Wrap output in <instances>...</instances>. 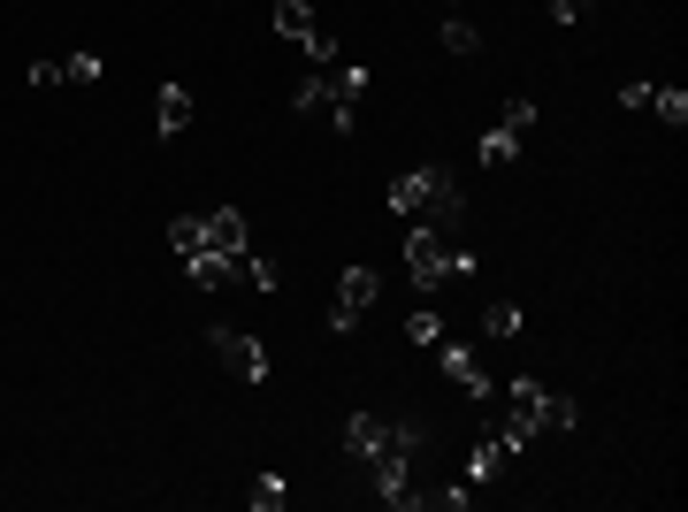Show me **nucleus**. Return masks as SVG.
Wrapping results in <instances>:
<instances>
[{
  "label": "nucleus",
  "instance_id": "24",
  "mask_svg": "<svg viewBox=\"0 0 688 512\" xmlns=\"http://www.w3.org/2000/svg\"><path fill=\"white\" fill-rule=\"evenodd\" d=\"M444 54H482V31H475L467 15H452V23H444Z\"/></svg>",
  "mask_w": 688,
  "mask_h": 512
},
{
  "label": "nucleus",
  "instance_id": "27",
  "mask_svg": "<svg viewBox=\"0 0 688 512\" xmlns=\"http://www.w3.org/2000/svg\"><path fill=\"white\" fill-rule=\"evenodd\" d=\"M498 123H506V131H520V138H528V131H535V100H506V115H498Z\"/></svg>",
  "mask_w": 688,
  "mask_h": 512
},
{
  "label": "nucleus",
  "instance_id": "2",
  "mask_svg": "<svg viewBox=\"0 0 688 512\" xmlns=\"http://www.w3.org/2000/svg\"><path fill=\"white\" fill-rule=\"evenodd\" d=\"M406 276H413V291H444V283H467L475 276V253L452 245V237H436L429 222H413L406 230Z\"/></svg>",
  "mask_w": 688,
  "mask_h": 512
},
{
  "label": "nucleus",
  "instance_id": "6",
  "mask_svg": "<svg viewBox=\"0 0 688 512\" xmlns=\"http://www.w3.org/2000/svg\"><path fill=\"white\" fill-rule=\"evenodd\" d=\"M375 299H382V276H375V268H344L337 276V307H330V330H359V314H367V307H375Z\"/></svg>",
  "mask_w": 688,
  "mask_h": 512
},
{
  "label": "nucleus",
  "instance_id": "4",
  "mask_svg": "<svg viewBox=\"0 0 688 512\" xmlns=\"http://www.w3.org/2000/svg\"><path fill=\"white\" fill-rule=\"evenodd\" d=\"M344 452H352L359 467H375V459H413V452L398 444V421H375V413H352V421H344Z\"/></svg>",
  "mask_w": 688,
  "mask_h": 512
},
{
  "label": "nucleus",
  "instance_id": "7",
  "mask_svg": "<svg viewBox=\"0 0 688 512\" xmlns=\"http://www.w3.org/2000/svg\"><path fill=\"white\" fill-rule=\"evenodd\" d=\"M436 359H444V375L467 390V398H490V367L475 359V344H459V337H444L436 344Z\"/></svg>",
  "mask_w": 688,
  "mask_h": 512
},
{
  "label": "nucleus",
  "instance_id": "30",
  "mask_svg": "<svg viewBox=\"0 0 688 512\" xmlns=\"http://www.w3.org/2000/svg\"><path fill=\"white\" fill-rule=\"evenodd\" d=\"M581 15V0H551V23H574Z\"/></svg>",
  "mask_w": 688,
  "mask_h": 512
},
{
  "label": "nucleus",
  "instance_id": "10",
  "mask_svg": "<svg viewBox=\"0 0 688 512\" xmlns=\"http://www.w3.org/2000/svg\"><path fill=\"white\" fill-rule=\"evenodd\" d=\"M184 276H191V291H230V283H237V260H230V253H207V245H199V253L184 260Z\"/></svg>",
  "mask_w": 688,
  "mask_h": 512
},
{
  "label": "nucleus",
  "instance_id": "8",
  "mask_svg": "<svg viewBox=\"0 0 688 512\" xmlns=\"http://www.w3.org/2000/svg\"><path fill=\"white\" fill-rule=\"evenodd\" d=\"M207 253H230V260H245V253H253L245 207H214V214H207Z\"/></svg>",
  "mask_w": 688,
  "mask_h": 512
},
{
  "label": "nucleus",
  "instance_id": "13",
  "mask_svg": "<svg viewBox=\"0 0 688 512\" xmlns=\"http://www.w3.org/2000/svg\"><path fill=\"white\" fill-rule=\"evenodd\" d=\"M566 428H581V398L543 390V436H566Z\"/></svg>",
  "mask_w": 688,
  "mask_h": 512
},
{
  "label": "nucleus",
  "instance_id": "28",
  "mask_svg": "<svg viewBox=\"0 0 688 512\" xmlns=\"http://www.w3.org/2000/svg\"><path fill=\"white\" fill-rule=\"evenodd\" d=\"M62 85V62H31V92H54Z\"/></svg>",
  "mask_w": 688,
  "mask_h": 512
},
{
  "label": "nucleus",
  "instance_id": "20",
  "mask_svg": "<svg viewBox=\"0 0 688 512\" xmlns=\"http://www.w3.org/2000/svg\"><path fill=\"white\" fill-rule=\"evenodd\" d=\"M100 77H108V62H100V54H92V46H85V54H69V62H62V85H100Z\"/></svg>",
  "mask_w": 688,
  "mask_h": 512
},
{
  "label": "nucleus",
  "instance_id": "18",
  "mask_svg": "<svg viewBox=\"0 0 688 512\" xmlns=\"http://www.w3.org/2000/svg\"><path fill=\"white\" fill-rule=\"evenodd\" d=\"M520 322H528V314H520L513 299H498V307H482V337H520Z\"/></svg>",
  "mask_w": 688,
  "mask_h": 512
},
{
  "label": "nucleus",
  "instance_id": "14",
  "mask_svg": "<svg viewBox=\"0 0 688 512\" xmlns=\"http://www.w3.org/2000/svg\"><path fill=\"white\" fill-rule=\"evenodd\" d=\"M520 146H528V138H520V131H506V123H490V131H482V162H490V169L520 162Z\"/></svg>",
  "mask_w": 688,
  "mask_h": 512
},
{
  "label": "nucleus",
  "instance_id": "5",
  "mask_svg": "<svg viewBox=\"0 0 688 512\" xmlns=\"http://www.w3.org/2000/svg\"><path fill=\"white\" fill-rule=\"evenodd\" d=\"M207 352H214L237 382H268V344H260V337H245V330H222V322H214V330H207Z\"/></svg>",
  "mask_w": 688,
  "mask_h": 512
},
{
  "label": "nucleus",
  "instance_id": "11",
  "mask_svg": "<svg viewBox=\"0 0 688 512\" xmlns=\"http://www.w3.org/2000/svg\"><path fill=\"white\" fill-rule=\"evenodd\" d=\"M506 467H513V452H506L498 436H482V444L467 452V482H475V490H490V482H498Z\"/></svg>",
  "mask_w": 688,
  "mask_h": 512
},
{
  "label": "nucleus",
  "instance_id": "3",
  "mask_svg": "<svg viewBox=\"0 0 688 512\" xmlns=\"http://www.w3.org/2000/svg\"><path fill=\"white\" fill-rule=\"evenodd\" d=\"M359 108H367V69H359V62H337V69H330V100H322V115H330L337 138L359 131Z\"/></svg>",
  "mask_w": 688,
  "mask_h": 512
},
{
  "label": "nucleus",
  "instance_id": "16",
  "mask_svg": "<svg viewBox=\"0 0 688 512\" xmlns=\"http://www.w3.org/2000/svg\"><path fill=\"white\" fill-rule=\"evenodd\" d=\"M314 31V0H276V38H307Z\"/></svg>",
  "mask_w": 688,
  "mask_h": 512
},
{
  "label": "nucleus",
  "instance_id": "15",
  "mask_svg": "<svg viewBox=\"0 0 688 512\" xmlns=\"http://www.w3.org/2000/svg\"><path fill=\"white\" fill-rule=\"evenodd\" d=\"M406 337L421 344V352H436L452 330H444V314H436V307H413V314H406Z\"/></svg>",
  "mask_w": 688,
  "mask_h": 512
},
{
  "label": "nucleus",
  "instance_id": "17",
  "mask_svg": "<svg viewBox=\"0 0 688 512\" xmlns=\"http://www.w3.org/2000/svg\"><path fill=\"white\" fill-rule=\"evenodd\" d=\"M169 245H176V260H191V253L207 245V214H176V222H169Z\"/></svg>",
  "mask_w": 688,
  "mask_h": 512
},
{
  "label": "nucleus",
  "instance_id": "9",
  "mask_svg": "<svg viewBox=\"0 0 688 512\" xmlns=\"http://www.w3.org/2000/svg\"><path fill=\"white\" fill-rule=\"evenodd\" d=\"M375 498L390 512H413L421 490H413V459H375Z\"/></svg>",
  "mask_w": 688,
  "mask_h": 512
},
{
  "label": "nucleus",
  "instance_id": "23",
  "mask_svg": "<svg viewBox=\"0 0 688 512\" xmlns=\"http://www.w3.org/2000/svg\"><path fill=\"white\" fill-rule=\"evenodd\" d=\"M421 505H436V512H467V505H475V482H444V490H421Z\"/></svg>",
  "mask_w": 688,
  "mask_h": 512
},
{
  "label": "nucleus",
  "instance_id": "31",
  "mask_svg": "<svg viewBox=\"0 0 688 512\" xmlns=\"http://www.w3.org/2000/svg\"><path fill=\"white\" fill-rule=\"evenodd\" d=\"M581 8H589V0H581Z\"/></svg>",
  "mask_w": 688,
  "mask_h": 512
},
{
  "label": "nucleus",
  "instance_id": "1",
  "mask_svg": "<svg viewBox=\"0 0 688 512\" xmlns=\"http://www.w3.org/2000/svg\"><path fill=\"white\" fill-rule=\"evenodd\" d=\"M390 214L429 222L436 237H452V230L467 222V191H459L452 169H406V176H390Z\"/></svg>",
  "mask_w": 688,
  "mask_h": 512
},
{
  "label": "nucleus",
  "instance_id": "12",
  "mask_svg": "<svg viewBox=\"0 0 688 512\" xmlns=\"http://www.w3.org/2000/svg\"><path fill=\"white\" fill-rule=\"evenodd\" d=\"M184 123H191V92H184V85H162V100H154V131H162V138H184Z\"/></svg>",
  "mask_w": 688,
  "mask_h": 512
},
{
  "label": "nucleus",
  "instance_id": "29",
  "mask_svg": "<svg viewBox=\"0 0 688 512\" xmlns=\"http://www.w3.org/2000/svg\"><path fill=\"white\" fill-rule=\"evenodd\" d=\"M651 92H658V85H643V77H628V85H620V108H651Z\"/></svg>",
  "mask_w": 688,
  "mask_h": 512
},
{
  "label": "nucleus",
  "instance_id": "19",
  "mask_svg": "<svg viewBox=\"0 0 688 512\" xmlns=\"http://www.w3.org/2000/svg\"><path fill=\"white\" fill-rule=\"evenodd\" d=\"M245 498H253V512H284V505H291V482H284V475H260Z\"/></svg>",
  "mask_w": 688,
  "mask_h": 512
},
{
  "label": "nucleus",
  "instance_id": "25",
  "mask_svg": "<svg viewBox=\"0 0 688 512\" xmlns=\"http://www.w3.org/2000/svg\"><path fill=\"white\" fill-rule=\"evenodd\" d=\"M237 276H245L253 291H276V283H284V268H276V260H260V253H245V260H237Z\"/></svg>",
  "mask_w": 688,
  "mask_h": 512
},
{
  "label": "nucleus",
  "instance_id": "22",
  "mask_svg": "<svg viewBox=\"0 0 688 512\" xmlns=\"http://www.w3.org/2000/svg\"><path fill=\"white\" fill-rule=\"evenodd\" d=\"M651 108H658V123H674V131L688 123V92H681V85H658V92H651Z\"/></svg>",
  "mask_w": 688,
  "mask_h": 512
},
{
  "label": "nucleus",
  "instance_id": "21",
  "mask_svg": "<svg viewBox=\"0 0 688 512\" xmlns=\"http://www.w3.org/2000/svg\"><path fill=\"white\" fill-rule=\"evenodd\" d=\"M322 100H330V69H307V77H299V92H291V108H299V115H314Z\"/></svg>",
  "mask_w": 688,
  "mask_h": 512
},
{
  "label": "nucleus",
  "instance_id": "26",
  "mask_svg": "<svg viewBox=\"0 0 688 512\" xmlns=\"http://www.w3.org/2000/svg\"><path fill=\"white\" fill-rule=\"evenodd\" d=\"M307 62H314V69H337V38H330V31H322V23H314V31H307Z\"/></svg>",
  "mask_w": 688,
  "mask_h": 512
}]
</instances>
